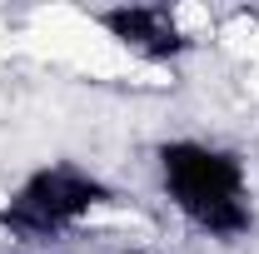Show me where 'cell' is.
Masks as SVG:
<instances>
[{
  "instance_id": "cell-1",
  "label": "cell",
  "mask_w": 259,
  "mask_h": 254,
  "mask_svg": "<svg viewBox=\"0 0 259 254\" xmlns=\"http://www.w3.org/2000/svg\"><path fill=\"white\" fill-rule=\"evenodd\" d=\"M155 190L169 215L209 244H244L259 229V194L244 150L214 135H164L150 150Z\"/></svg>"
},
{
  "instance_id": "cell-2",
  "label": "cell",
  "mask_w": 259,
  "mask_h": 254,
  "mask_svg": "<svg viewBox=\"0 0 259 254\" xmlns=\"http://www.w3.org/2000/svg\"><path fill=\"white\" fill-rule=\"evenodd\" d=\"M120 190L80 159H40L0 194V234L20 249H50L115 209Z\"/></svg>"
},
{
  "instance_id": "cell-3",
  "label": "cell",
  "mask_w": 259,
  "mask_h": 254,
  "mask_svg": "<svg viewBox=\"0 0 259 254\" xmlns=\"http://www.w3.org/2000/svg\"><path fill=\"white\" fill-rule=\"evenodd\" d=\"M95 25L145 65H175L199 45L185 10L175 5H110V10H95Z\"/></svg>"
}]
</instances>
